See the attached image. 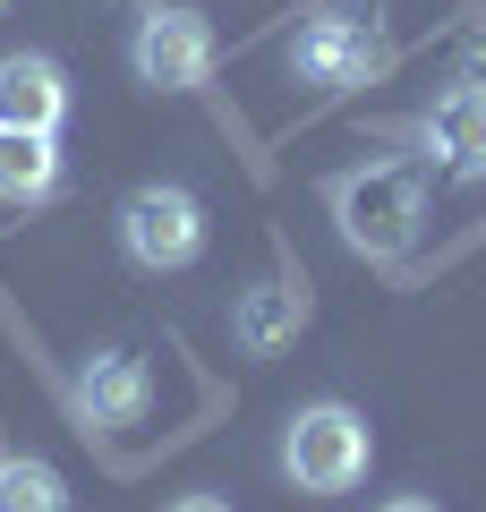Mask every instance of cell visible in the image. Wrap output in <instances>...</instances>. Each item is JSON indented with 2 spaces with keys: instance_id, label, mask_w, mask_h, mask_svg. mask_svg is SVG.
<instances>
[{
  "instance_id": "1",
  "label": "cell",
  "mask_w": 486,
  "mask_h": 512,
  "mask_svg": "<svg viewBox=\"0 0 486 512\" xmlns=\"http://www.w3.org/2000/svg\"><path fill=\"white\" fill-rule=\"evenodd\" d=\"M324 205H333L342 239L367 256V265L410 256L418 231H427V188H418V171H401V163H359V171H342V180L324 188Z\"/></svg>"
},
{
  "instance_id": "2",
  "label": "cell",
  "mask_w": 486,
  "mask_h": 512,
  "mask_svg": "<svg viewBox=\"0 0 486 512\" xmlns=\"http://www.w3.org/2000/svg\"><path fill=\"white\" fill-rule=\"evenodd\" d=\"M367 461H376V436H367V419L350 402L290 410V427H282V478L299 495H350L367 478Z\"/></svg>"
},
{
  "instance_id": "3",
  "label": "cell",
  "mask_w": 486,
  "mask_h": 512,
  "mask_svg": "<svg viewBox=\"0 0 486 512\" xmlns=\"http://www.w3.org/2000/svg\"><path fill=\"white\" fill-rule=\"evenodd\" d=\"M384 60H393V43H384L376 0H333V9H316V18L290 35V77H299V86H324V94L384 77Z\"/></svg>"
},
{
  "instance_id": "4",
  "label": "cell",
  "mask_w": 486,
  "mask_h": 512,
  "mask_svg": "<svg viewBox=\"0 0 486 512\" xmlns=\"http://www.w3.org/2000/svg\"><path fill=\"white\" fill-rule=\"evenodd\" d=\"M214 60H222V35H214L205 9H188V0H154L137 18V35H128V69L154 94H197L205 77H214Z\"/></svg>"
},
{
  "instance_id": "5",
  "label": "cell",
  "mask_w": 486,
  "mask_h": 512,
  "mask_svg": "<svg viewBox=\"0 0 486 512\" xmlns=\"http://www.w3.org/2000/svg\"><path fill=\"white\" fill-rule=\"evenodd\" d=\"M120 248L128 265H145V274H188L205 256V205L197 188L180 180H145L120 197Z\"/></svg>"
},
{
  "instance_id": "6",
  "label": "cell",
  "mask_w": 486,
  "mask_h": 512,
  "mask_svg": "<svg viewBox=\"0 0 486 512\" xmlns=\"http://www.w3.org/2000/svg\"><path fill=\"white\" fill-rule=\"evenodd\" d=\"M69 402L86 427H145V410H154V367L137 359V350H86L69 376Z\"/></svg>"
},
{
  "instance_id": "7",
  "label": "cell",
  "mask_w": 486,
  "mask_h": 512,
  "mask_svg": "<svg viewBox=\"0 0 486 512\" xmlns=\"http://www.w3.org/2000/svg\"><path fill=\"white\" fill-rule=\"evenodd\" d=\"M418 137H427V154L452 171V180H486V86H478V77L444 86L435 111L418 120Z\"/></svg>"
},
{
  "instance_id": "8",
  "label": "cell",
  "mask_w": 486,
  "mask_h": 512,
  "mask_svg": "<svg viewBox=\"0 0 486 512\" xmlns=\"http://www.w3.org/2000/svg\"><path fill=\"white\" fill-rule=\"evenodd\" d=\"M60 120H69V69L52 52H9L0 60V128L60 137Z\"/></svg>"
},
{
  "instance_id": "9",
  "label": "cell",
  "mask_w": 486,
  "mask_h": 512,
  "mask_svg": "<svg viewBox=\"0 0 486 512\" xmlns=\"http://www.w3.org/2000/svg\"><path fill=\"white\" fill-rule=\"evenodd\" d=\"M60 146L35 128H0V205H52L60 197Z\"/></svg>"
},
{
  "instance_id": "10",
  "label": "cell",
  "mask_w": 486,
  "mask_h": 512,
  "mask_svg": "<svg viewBox=\"0 0 486 512\" xmlns=\"http://www.w3.org/2000/svg\"><path fill=\"white\" fill-rule=\"evenodd\" d=\"M299 325H307V291H299V282H256V291L239 299V316H231L239 350H256V359H265V350H282Z\"/></svg>"
},
{
  "instance_id": "11",
  "label": "cell",
  "mask_w": 486,
  "mask_h": 512,
  "mask_svg": "<svg viewBox=\"0 0 486 512\" xmlns=\"http://www.w3.org/2000/svg\"><path fill=\"white\" fill-rule=\"evenodd\" d=\"M0 512H69V478L35 453H0Z\"/></svg>"
},
{
  "instance_id": "12",
  "label": "cell",
  "mask_w": 486,
  "mask_h": 512,
  "mask_svg": "<svg viewBox=\"0 0 486 512\" xmlns=\"http://www.w3.org/2000/svg\"><path fill=\"white\" fill-rule=\"evenodd\" d=\"M171 512H231V504H222V495H180Z\"/></svg>"
},
{
  "instance_id": "13",
  "label": "cell",
  "mask_w": 486,
  "mask_h": 512,
  "mask_svg": "<svg viewBox=\"0 0 486 512\" xmlns=\"http://www.w3.org/2000/svg\"><path fill=\"white\" fill-rule=\"evenodd\" d=\"M376 512H435L427 495H393V504H376Z\"/></svg>"
},
{
  "instance_id": "14",
  "label": "cell",
  "mask_w": 486,
  "mask_h": 512,
  "mask_svg": "<svg viewBox=\"0 0 486 512\" xmlns=\"http://www.w3.org/2000/svg\"><path fill=\"white\" fill-rule=\"evenodd\" d=\"M0 9H9V0H0Z\"/></svg>"
}]
</instances>
